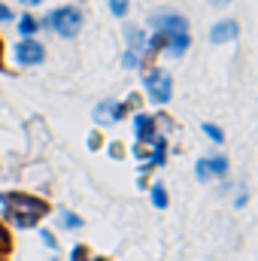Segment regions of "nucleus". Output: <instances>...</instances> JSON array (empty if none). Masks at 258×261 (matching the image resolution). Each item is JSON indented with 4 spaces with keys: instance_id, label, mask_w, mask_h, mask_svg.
<instances>
[{
    "instance_id": "obj_1",
    "label": "nucleus",
    "mask_w": 258,
    "mask_h": 261,
    "mask_svg": "<svg viewBox=\"0 0 258 261\" xmlns=\"http://www.w3.org/2000/svg\"><path fill=\"white\" fill-rule=\"evenodd\" d=\"M149 24L155 28V34L164 37V46H167V52H170L173 58H179V55L189 49L192 37H189V21H186V15H179V12H155V15L149 18Z\"/></svg>"
},
{
    "instance_id": "obj_2",
    "label": "nucleus",
    "mask_w": 258,
    "mask_h": 261,
    "mask_svg": "<svg viewBox=\"0 0 258 261\" xmlns=\"http://www.w3.org/2000/svg\"><path fill=\"white\" fill-rule=\"evenodd\" d=\"M0 203H3V213L9 222H15V228H31L37 225L43 216H46V203L37 200V197L28 195H0Z\"/></svg>"
},
{
    "instance_id": "obj_3",
    "label": "nucleus",
    "mask_w": 258,
    "mask_h": 261,
    "mask_svg": "<svg viewBox=\"0 0 258 261\" xmlns=\"http://www.w3.org/2000/svg\"><path fill=\"white\" fill-rule=\"evenodd\" d=\"M40 24H46V28H52L58 37H64V40H73V37H79V31H82V12L76 9V6H58L55 12H49Z\"/></svg>"
},
{
    "instance_id": "obj_4",
    "label": "nucleus",
    "mask_w": 258,
    "mask_h": 261,
    "mask_svg": "<svg viewBox=\"0 0 258 261\" xmlns=\"http://www.w3.org/2000/svg\"><path fill=\"white\" fill-rule=\"evenodd\" d=\"M143 88H146L149 100L158 103V107L170 103V97H173V79H170L164 70H149L146 79H143Z\"/></svg>"
},
{
    "instance_id": "obj_5",
    "label": "nucleus",
    "mask_w": 258,
    "mask_h": 261,
    "mask_svg": "<svg viewBox=\"0 0 258 261\" xmlns=\"http://www.w3.org/2000/svg\"><path fill=\"white\" fill-rule=\"evenodd\" d=\"M15 64L21 67H37L43 64V58H46V49H43V43L40 40H21V43H15Z\"/></svg>"
},
{
    "instance_id": "obj_6",
    "label": "nucleus",
    "mask_w": 258,
    "mask_h": 261,
    "mask_svg": "<svg viewBox=\"0 0 258 261\" xmlns=\"http://www.w3.org/2000/svg\"><path fill=\"white\" fill-rule=\"evenodd\" d=\"M237 34H240L237 18H222V21H216V24L210 28V43H216V46H222V43H234Z\"/></svg>"
},
{
    "instance_id": "obj_7",
    "label": "nucleus",
    "mask_w": 258,
    "mask_h": 261,
    "mask_svg": "<svg viewBox=\"0 0 258 261\" xmlns=\"http://www.w3.org/2000/svg\"><path fill=\"white\" fill-rule=\"evenodd\" d=\"M125 110H128V103L104 100V103L94 107V122H97V125H113V122H119V119L125 116Z\"/></svg>"
},
{
    "instance_id": "obj_8",
    "label": "nucleus",
    "mask_w": 258,
    "mask_h": 261,
    "mask_svg": "<svg viewBox=\"0 0 258 261\" xmlns=\"http://www.w3.org/2000/svg\"><path fill=\"white\" fill-rule=\"evenodd\" d=\"M134 134H137V143H155V119L146 116V113H137L134 116Z\"/></svg>"
},
{
    "instance_id": "obj_9",
    "label": "nucleus",
    "mask_w": 258,
    "mask_h": 261,
    "mask_svg": "<svg viewBox=\"0 0 258 261\" xmlns=\"http://www.w3.org/2000/svg\"><path fill=\"white\" fill-rule=\"evenodd\" d=\"M125 40H128V52H134V55H143V52H146V34H143L140 28L128 24V28H125Z\"/></svg>"
},
{
    "instance_id": "obj_10",
    "label": "nucleus",
    "mask_w": 258,
    "mask_h": 261,
    "mask_svg": "<svg viewBox=\"0 0 258 261\" xmlns=\"http://www.w3.org/2000/svg\"><path fill=\"white\" fill-rule=\"evenodd\" d=\"M164 158H167V143H164V137H155V149H152V155H149V161H146L143 167H146V170H149V167H161Z\"/></svg>"
},
{
    "instance_id": "obj_11",
    "label": "nucleus",
    "mask_w": 258,
    "mask_h": 261,
    "mask_svg": "<svg viewBox=\"0 0 258 261\" xmlns=\"http://www.w3.org/2000/svg\"><path fill=\"white\" fill-rule=\"evenodd\" d=\"M37 31H40V21H37L34 15H21V18H18V34H21L24 40H34Z\"/></svg>"
},
{
    "instance_id": "obj_12",
    "label": "nucleus",
    "mask_w": 258,
    "mask_h": 261,
    "mask_svg": "<svg viewBox=\"0 0 258 261\" xmlns=\"http://www.w3.org/2000/svg\"><path fill=\"white\" fill-rule=\"evenodd\" d=\"M203 161H207V170H210V176H225V173H228V158H225V155L203 158Z\"/></svg>"
},
{
    "instance_id": "obj_13",
    "label": "nucleus",
    "mask_w": 258,
    "mask_h": 261,
    "mask_svg": "<svg viewBox=\"0 0 258 261\" xmlns=\"http://www.w3.org/2000/svg\"><path fill=\"white\" fill-rule=\"evenodd\" d=\"M149 197H152V206H158V210H167V203H170V197H167V189H164L161 182H155V186L149 189Z\"/></svg>"
},
{
    "instance_id": "obj_14",
    "label": "nucleus",
    "mask_w": 258,
    "mask_h": 261,
    "mask_svg": "<svg viewBox=\"0 0 258 261\" xmlns=\"http://www.w3.org/2000/svg\"><path fill=\"white\" fill-rule=\"evenodd\" d=\"M200 130H203V134H207L213 143H225V134H222V128H219V125H210V122H203V125H200Z\"/></svg>"
},
{
    "instance_id": "obj_15",
    "label": "nucleus",
    "mask_w": 258,
    "mask_h": 261,
    "mask_svg": "<svg viewBox=\"0 0 258 261\" xmlns=\"http://www.w3.org/2000/svg\"><path fill=\"white\" fill-rule=\"evenodd\" d=\"M110 9H113L116 18H125L128 9H131V0H110Z\"/></svg>"
},
{
    "instance_id": "obj_16",
    "label": "nucleus",
    "mask_w": 258,
    "mask_h": 261,
    "mask_svg": "<svg viewBox=\"0 0 258 261\" xmlns=\"http://www.w3.org/2000/svg\"><path fill=\"white\" fill-rule=\"evenodd\" d=\"M194 176H197V182H210V179H213V176H210V170H207V161H203V158L194 164Z\"/></svg>"
},
{
    "instance_id": "obj_17",
    "label": "nucleus",
    "mask_w": 258,
    "mask_h": 261,
    "mask_svg": "<svg viewBox=\"0 0 258 261\" xmlns=\"http://www.w3.org/2000/svg\"><path fill=\"white\" fill-rule=\"evenodd\" d=\"M61 225L64 228H82V219L73 216V213H61Z\"/></svg>"
},
{
    "instance_id": "obj_18",
    "label": "nucleus",
    "mask_w": 258,
    "mask_h": 261,
    "mask_svg": "<svg viewBox=\"0 0 258 261\" xmlns=\"http://www.w3.org/2000/svg\"><path fill=\"white\" fill-rule=\"evenodd\" d=\"M122 64L134 70V67H140V55H134V52H125V58H122Z\"/></svg>"
},
{
    "instance_id": "obj_19",
    "label": "nucleus",
    "mask_w": 258,
    "mask_h": 261,
    "mask_svg": "<svg viewBox=\"0 0 258 261\" xmlns=\"http://www.w3.org/2000/svg\"><path fill=\"white\" fill-rule=\"evenodd\" d=\"M6 21H12V9L6 3H0V24H6Z\"/></svg>"
},
{
    "instance_id": "obj_20",
    "label": "nucleus",
    "mask_w": 258,
    "mask_h": 261,
    "mask_svg": "<svg viewBox=\"0 0 258 261\" xmlns=\"http://www.w3.org/2000/svg\"><path fill=\"white\" fill-rule=\"evenodd\" d=\"M40 237H43V243H46L49 249H55V246H58V243H55V237H52V231H43Z\"/></svg>"
},
{
    "instance_id": "obj_21",
    "label": "nucleus",
    "mask_w": 258,
    "mask_h": 261,
    "mask_svg": "<svg viewBox=\"0 0 258 261\" xmlns=\"http://www.w3.org/2000/svg\"><path fill=\"white\" fill-rule=\"evenodd\" d=\"M97 143H100V137H97V134H91V137H88V146H91V149H97Z\"/></svg>"
},
{
    "instance_id": "obj_22",
    "label": "nucleus",
    "mask_w": 258,
    "mask_h": 261,
    "mask_svg": "<svg viewBox=\"0 0 258 261\" xmlns=\"http://www.w3.org/2000/svg\"><path fill=\"white\" fill-rule=\"evenodd\" d=\"M110 155H116V158H122V146H116V143H113V146H110Z\"/></svg>"
},
{
    "instance_id": "obj_23",
    "label": "nucleus",
    "mask_w": 258,
    "mask_h": 261,
    "mask_svg": "<svg viewBox=\"0 0 258 261\" xmlns=\"http://www.w3.org/2000/svg\"><path fill=\"white\" fill-rule=\"evenodd\" d=\"M18 3H24V6H40L43 0H18Z\"/></svg>"
},
{
    "instance_id": "obj_24",
    "label": "nucleus",
    "mask_w": 258,
    "mask_h": 261,
    "mask_svg": "<svg viewBox=\"0 0 258 261\" xmlns=\"http://www.w3.org/2000/svg\"><path fill=\"white\" fill-rule=\"evenodd\" d=\"M210 3H213V6H228L231 0H210Z\"/></svg>"
},
{
    "instance_id": "obj_25",
    "label": "nucleus",
    "mask_w": 258,
    "mask_h": 261,
    "mask_svg": "<svg viewBox=\"0 0 258 261\" xmlns=\"http://www.w3.org/2000/svg\"><path fill=\"white\" fill-rule=\"evenodd\" d=\"M94 261H104V258H94Z\"/></svg>"
}]
</instances>
